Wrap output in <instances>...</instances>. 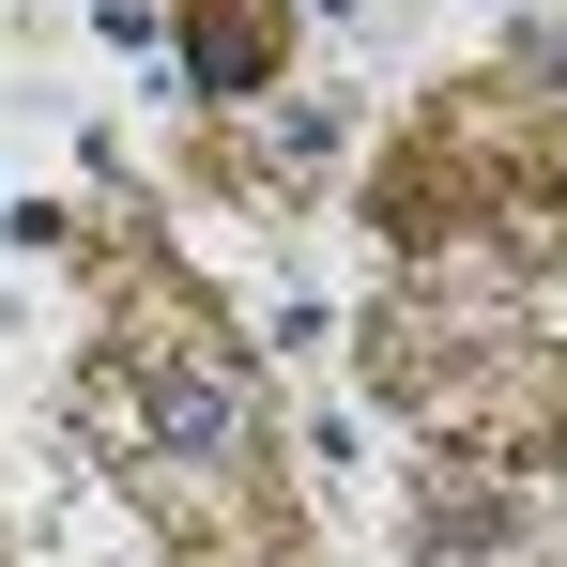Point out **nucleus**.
Masks as SVG:
<instances>
[{"label": "nucleus", "instance_id": "obj_1", "mask_svg": "<svg viewBox=\"0 0 567 567\" xmlns=\"http://www.w3.org/2000/svg\"><path fill=\"white\" fill-rule=\"evenodd\" d=\"M199 93H261V16H199Z\"/></svg>", "mask_w": 567, "mask_h": 567}]
</instances>
